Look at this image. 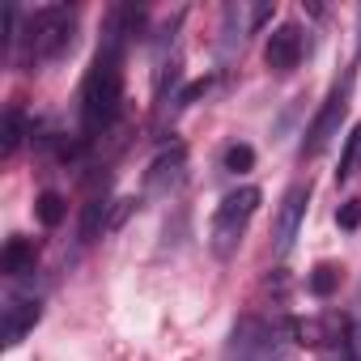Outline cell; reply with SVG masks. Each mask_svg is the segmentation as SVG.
<instances>
[{"label": "cell", "mask_w": 361, "mask_h": 361, "mask_svg": "<svg viewBox=\"0 0 361 361\" xmlns=\"http://www.w3.org/2000/svg\"><path fill=\"white\" fill-rule=\"evenodd\" d=\"M336 221H340V230H357V226H361V200H348V204H340Z\"/></svg>", "instance_id": "ac0fdd59"}, {"label": "cell", "mask_w": 361, "mask_h": 361, "mask_svg": "<svg viewBox=\"0 0 361 361\" xmlns=\"http://www.w3.org/2000/svg\"><path fill=\"white\" fill-rule=\"evenodd\" d=\"M111 204H115V200H106V188H102V192H94V196L85 200V209H81V243H94V238L106 230Z\"/></svg>", "instance_id": "8fae6325"}, {"label": "cell", "mask_w": 361, "mask_h": 361, "mask_svg": "<svg viewBox=\"0 0 361 361\" xmlns=\"http://www.w3.org/2000/svg\"><path fill=\"white\" fill-rule=\"evenodd\" d=\"M132 209H136V200H115V204H111V217H106V230H119Z\"/></svg>", "instance_id": "d6986e66"}, {"label": "cell", "mask_w": 361, "mask_h": 361, "mask_svg": "<svg viewBox=\"0 0 361 361\" xmlns=\"http://www.w3.org/2000/svg\"><path fill=\"white\" fill-rule=\"evenodd\" d=\"M306 204H310V183H293L281 200V213H276V230H272V247L276 255H289L298 230H302V217H306Z\"/></svg>", "instance_id": "8992f818"}, {"label": "cell", "mask_w": 361, "mask_h": 361, "mask_svg": "<svg viewBox=\"0 0 361 361\" xmlns=\"http://www.w3.org/2000/svg\"><path fill=\"white\" fill-rule=\"evenodd\" d=\"M39 319H43V298H35V293H9V302H5V344L9 348L22 344L26 331Z\"/></svg>", "instance_id": "52a82bcc"}, {"label": "cell", "mask_w": 361, "mask_h": 361, "mask_svg": "<svg viewBox=\"0 0 361 361\" xmlns=\"http://www.w3.org/2000/svg\"><path fill=\"white\" fill-rule=\"evenodd\" d=\"M140 9H111L106 18V35L94 51V64L81 81V128L85 136H98L102 128L115 123L119 115V102H123V39L140 30Z\"/></svg>", "instance_id": "6da1fadb"}, {"label": "cell", "mask_w": 361, "mask_h": 361, "mask_svg": "<svg viewBox=\"0 0 361 361\" xmlns=\"http://www.w3.org/2000/svg\"><path fill=\"white\" fill-rule=\"evenodd\" d=\"M310 293L314 298H331L336 289H340V268L336 264H314V272H310Z\"/></svg>", "instance_id": "5bb4252c"}, {"label": "cell", "mask_w": 361, "mask_h": 361, "mask_svg": "<svg viewBox=\"0 0 361 361\" xmlns=\"http://www.w3.org/2000/svg\"><path fill=\"white\" fill-rule=\"evenodd\" d=\"M361 153V123L344 136V153H340V170H336V183H348V174H353V161Z\"/></svg>", "instance_id": "9a60e30c"}, {"label": "cell", "mask_w": 361, "mask_h": 361, "mask_svg": "<svg viewBox=\"0 0 361 361\" xmlns=\"http://www.w3.org/2000/svg\"><path fill=\"white\" fill-rule=\"evenodd\" d=\"M302 30L293 26V22H285V26H276L272 35H268V47H264V60H268V68L272 73H293L298 68V60H302Z\"/></svg>", "instance_id": "ba28073f"}, {"label": "cell", "mask_w": 361, "mask_h": 361, "mask_svg": "<svg viewBox=\"0 0 361 361\" xmlns=\"http://www.w3.org/2000/svg\"><path fill=\"white\" fill-rule=\"evenodd\" d=\"M255 209H259V188H238V192H230V196L217 204L213 230H209V247H213L217 259H230V255L238 251V243H243V234H247Z\"/></svg>", "instance_id": "7a4b0ae2"}, {"label": "cell", "mask_w": 361, "mask_h": 361, "mask_svg": "<svg viewBox=\"0 0 361 361\" xmlns=\"http://www.w3.org/2000/svg\"><path fill=\"white\" fill-rule=\"evenodd\" d=\"M35 259H39V247H35V238H22V234H13V238L5 243L0 268H5V276H26V272H35Z\"/></svg>", "instance_id": "30bf717a"}, {"label": "cell", "mask_w": 361, "mask_h": 361, "mask_svg": "<svg viewBox=\"0 0 361 361\" xmlns=\"http://www.w3.org/2000/svg\"><path fill=\"white\" fill-rule=\"evenodd\" d=\"M183 170H188V149H183V145H170V149H161V153H157V161L149 166L145 188H149V192L178 188V183H183Z\"/></svg>", "instance_id": "9c48e42d"}, {"label": "cell", "mask_w": 361, "mask_h": 361, "mask_svg": "<svg viewBox=\"0 0 361 361\" xmlns=\"http://www.w3.org/2000/svg\"><path fill=\"white\" fill-rule=\"evenodd\" d=\"M289 323L285 331H276L272 323L247 314L234 323V336H230V348H226V361H289Z\"/></svg>", "instance_id": "3957f363"}, {"label": "cell", "mask_w": 361, "mask_h": 361, "mask_svg": "<svg viewBox=\"0 0 361 361\" xmlns=\"http://www.w3.org/2000/svg\"><path fill=\"white\" fill-rule=\"evenodd\" d=\"M73 30H77V13L68 5H43L35 18H30V56L35 60H56L73 47Z\"/></svg>", "instance_id": "277c9868"}, {"label": "cell", "mask_w": 361, "mask_h": 361, "mask_svg": "<svg viewBox=\"0 0 361 361\" xmlns=\"http://www.w3.org/2000/svg\"><path fill=\"white\" fill-rule=\"evenodd\" d=\"M35 213H39V221H43L47 230H56V226L64 221L68 204H64V196H60V192H43V196H39V204H35Z\"/></svg>", "instance_id": "4fadbf2b"}, {"label": "cell", "mask_w": 361, "mask_h": 361, "mask_svg": "<svg viewBox=\"0 0 361 361\" xmlns=\"http://www.w3.org/2000/svg\"><path fill=\"white\" fill-rule=\"evenodd\" d=\"M344 361H361V319H348L344 327Z\"/></svg>", "instance_id": "e0dca14e"}, {"label": "cell", "mask_w": 361, "mask_h": 361, "mask_svg": "<svg viewBox=\"0 0 361 361\" xmlns=\"http://www.w3.org/2000/svg\"><path fill=\"white\" fill-rule=\"evenodd\" d=\"M22 140H26V115H22L18 106H9V115H5V140H0V153H5V157H13Z\"/></svg>", "instance_id": "7c38bea8"}, {"label": "cell", "mask_w": 361, "mask_h": 361, "mask_svg": "<svg viewBox=\"0 0 361 361\" xmlns=\"http://www.w3.org/2000/svg\"><path fill=\"white\" fill-rule=\"evenodd\" d=\"M348 98H353V73H344V77L331 85L327 102H323V106H319V115L310 119L306 140H302V161H306V157H319V153L327 149V140L340 132V119L348 115Z\"/></svg>", "instance_id": "5b68a950"}, {"label": "cell", "mask_w": 361, "mask_h": 361, "mask_svg": "<svg viewBox=\"0 0 361 361\" xmlns=\"http://www.w3.org/2000/svg\"><path fill=\"white\" fill-rule=\"evenodd\" d=\"M251 166H255V149L251 145H230L226 149V170L230 174H247Z\"/></svg>", "instance_id": "2e32d148"}]
</instances>
